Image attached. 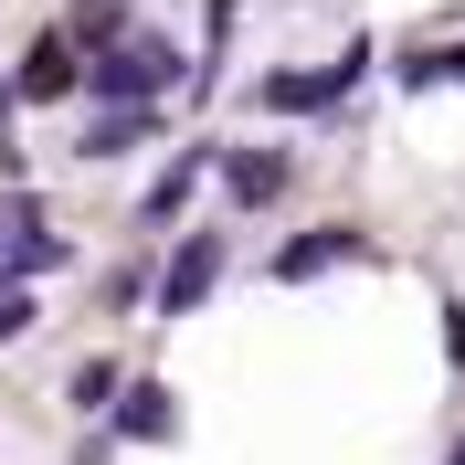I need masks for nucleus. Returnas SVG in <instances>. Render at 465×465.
Listing matches in <instances>:
<instances>
[{
  "label": "nucleus",
  "instance_id": "ddd939ff",
  "mask_svg": "<svg viewBox=\"0 0 465 465\" xmlns=\"http://www.w3.org/2000/svg\"><path fill=\"white\" fill-rule=\"evenodd\" d=\"M32 318H43V307H32L22 286H11V296H0V349H11V339H32Z\"/></svg>",
  "mask_w": 465,
  "mask_h": 465
},
{
  "label": "nucleus",
  "instance_id": "39448f33",
  "mask_svg": "<svg viewBox=\"0 0 465 465\" xmlns=\"http://www.w3.org/2000/svg\"><path fill=\"white\" fill-rule=\"evenodd\" d=\"M360 64H371V54L349 43V54L328 64V74H264V106H275V116H318V106H339V95L360 85Z\"/></svg>",
  "mask_w": 465,
  "mask_h": 465
},
{
  "label": "nucleus",
  "instance_id": "4468645a",
  "mask_svg": "<svg viewBox=\"0 0 465 465\" xmlns=\"http://www.w3.org/2000/svg\"><path fill=\"white\" fill-rule=\"evenodd\" d=\"M455 465H465V455H455Z\"/></svg>",
  "mask_w": 465,
  "mask_h": 465
},
{
  "label": "nucleus",
  "instance_id": "f257e3e1",
  "mask_svg": "<svg viewBox=\"0 0 465 465\" xmlns=\"http://www.w3.org/2000/svg\"><path fill=\"white\" fill-rule=\"evenodd\" d=\"M106 106H159V95L180 85V43H159V32H127V43H106L95 54V74H85Z\"/></svg>",
  "mask_w": 465,
  "mask_h": 465
},
{
  "label": "nucleus",
  "instance_id": "9d476101",
  "mask_svg": "<svg viewBox=\"0 0 465 465\" xmlns=\"http://www.w3.org/2000/svg\"><path fill=\"white\" fill-rule=\"evenodd\" d=\"M402 85H465V43H455V54H412Z\"/></svg>",
  "mask_w": 465,
  "mask_h": 465
},
{
  "label": "nucleus",
  "instance_id": "7ed1b4c3",
  "mask_svg": "<svg viewBox=\"0 0 465 465\" xmlns=\"http://www.w3.org/2000/svg\"><path fill=\"white\" fill-rule=\"evenodd\" d=\"M212 286H223V223L180 232V254L159 264V318H191V307H202Z\"/></svg>",
  "mask_w": 465,
  "mask_h": 465
},
{
  "label": "nucleus",
  "instance_id": "0eeeda50",
  "mask_svg": "<svg viewBox=\"0 0 465 465\" xmlns=\"http://www.w3.org/2000/svg\"><path fill=\"white\" fill-rule=\"evenodd\" d=\"M349 254H360V232H349V223H318V232H296L286 254H275V275L307 286V275H328V264H349Z\"/></svg>",
  "mask_w": 465,
  "mask_h": 465
},
{
  "label": "nucleus",
  "instance_id": "f8f14e48",
  "mask_svg": "<svg viewBox=\"0 0 465 465\" xmlns=\"http://www.w3.org/2000/svg\"><path fill=\"white\" fill-rule=\"evenodd\" d=\"M95 402H116V371H106V360H85V371H74V412H95Z\"/></svg>",
  "mask_w": 465,
  "mask_h": 465
},
{
  "label": "nucleus",
  "instance_id": "1a4fd4ad",
  "mask_svg": "<svg viewBox=\"0 0 465 465\" xmlns=\"http://www.w3.org/2000/svg\"><path fill=\"white\" fill-rule=\"evenodd\" d=\"M116 423H127L138 444H170V434H180V412H170V391H159V381H138V391L116 402Z\"/></svg>",
  "mask_w": 465,
  "mask_h": 465
},
{
  "label": "nucleus",
  "instance_id": "f03ea898",
  "mask_svg": "<svg viewBox=\"0 0 465 465\" xmlns=\"http://www.w3.org/2000/svg\"><path fill=\"white\" fill-rule=\"evenodd\" d=\"M64 254H74V243L54 232V212L32 202V191H0V296L32 286V275H43V264H64Z\"/></svg>",
  "mask_w": 465,
  "mask_h": 465
},
{
  "label": "nucleus",
  "instance_id": "20e7f679",
  "mask_svg": "<svg viewBox=\"0 0 465 465\" xmlns=\"http://www.w3.org/2000/svg\"><path fill=\"white\" fill-rule=\"evenodd\" d=\"M11 85H22L32 106H54V95H74V85H85V64H74V32H64V22H43V32L22 43V74H11Z\"/></svg>",
  "mask_w": 465,
  "mask_h": 465
},
{
  "label": "nucleus",
  "instance_id": "6e6552de",
  "mask_svg": "<svg viewBox=\"0 0 465 465\" xmlns=\"http://www.w3.org/2000/svg\"><path fill=\"white\" fill-rule=\"evenodd\" d=\"M148 138H159V106H106L74 159H127V148H148Z\"/></svg>",
  "mask_w": 465,
  "mask_h": 465
},
{
  "label": "nucleus",
  "instance_id": "9b49d317",
  "mask_svg": "<svg viewBox=\"0 0 465 465\" xmlns=\"http://www.w3.org/2000/svg\"><path fill=\"white\" fill-rule=\"evenodd\" d=\"M191 170H202V159H180V170H170V180H159V191H148V223H170V212H180V202H191Z\"/></svg>",
  "mask_w": 465,
  "mask_h": 465
},
{
  "label": "nucleus",
  "instance_id": "423d86ee",
  "mask_svg": "<svg viewBox=\"0 0 465 465\" xmlns=\"http://www.w3.org/2000/svg\"><path fill=\"white\" fill-rule=\"evenodd\" d=\"M296 180V148H223V202H243V212H264L275 191Z\"/></svg>",
  "mask_w": 465,
  "mask_h": 465
}]
</instances>
